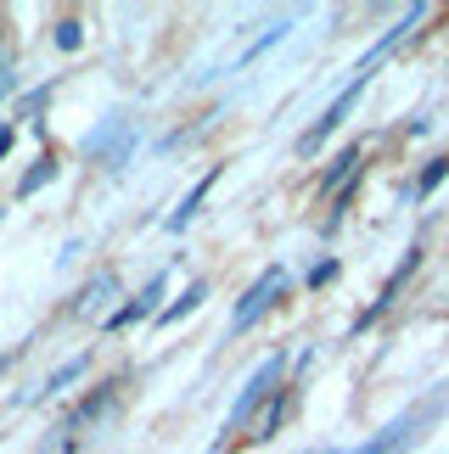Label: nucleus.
<instances>
[{
    "label": "nucleus",
    "mask_w": 449,
    "mask_h": 454,
    "mask_svg": "<svg viewBox=\"0 0 449 454\" xmlns=\"http://www.w3.org/2000/svg\"><path fill=\"white\" fill-rule=\"evenodd\" d=\"M332 275H337V264H315V270H309V286H326Z\"/></svg>",
    "instance_id": "obj_20"
},
{
    "label": "nucleus",
    "mask_w": 449,
    "mask_h": 454,
    "mask_svg": "<svg viewBox=\"0 0 449 454\" xmlns=\"http://www.w3.org/2000/svg\"><path fill=\"white\" fill-rule=\"evenodd\" d=\"M281 292H287V270H281V264H270V270H264V275H258V281L248 286V298L236 303V314H231V331H248V325L258 320V314H264L275 298H281Z\"/></svg>",
    "instance_id": "obj_3"
},
{
    "label": "nucleus",
    "mask_w": 449,
    "mask_h": 454,
    "mask_svg": "<svg viewBox=\"0 0 449 454\" xmlns=\"http://www.w3.org/2000/svg\"><path fill=\"white\" fill-rule=\"evenodd\" d=\"M359 168H366V163H359V152L349 146V152H337V163H332V168L320 174V185H326V191H337V185H349V180H354Z\"/></svg>",
    "instance_id": "obj_11"
},
{
    "label": "nucleus",
    "mask_w": 449,
    "mask_h": 454,
    "mask_svg": "<svg viewBox=\"0 0 449 454\" xmlns=\"http://www.w3.org/2000/svg\"><path fill=\"white\" fill-rule=\"evenodd\" d=\"M84 371H91V354H79V359H67V364H62V371H51V376H45V387H40V398H51V393H62V387H74V381H79Z\"/></svg>",
    "instance_id": "obj_10"
},
{
    "label": "nucleus",
    "mask_w": 449,
    "mask_h": 454,
    "mask_svg": "<svg viewBox=\"0 0 449 454\" xmlns=\"http://www.w3.org/2000/svg\"><path fill=\"white\" fill-rule=\"evenodd\" d=\"M281 371H287V354H270L264 364H258V371L248 376V387H241V398H236V410L224 415V432H236L241 421H248V415L264 404L270 393H281Z\"/></svg>",
    "instance_id": "obj_1"
},
{
    "label": "nucleus",
    "mask_w": 449,
    "mask_h": 454,
    "mask_svg": "<svg viewBox=\"0 0 449 454\" xmlns=\"http://www.w3.org/2000/svg\"><path fill=\"white\" fill-rule=\"evenodd\" d=\"M12 141H17V129H12V124H0V157L12 152Z\"/></svg>",
    "instance_id": "obj_21"
},
{
    "label": "nucleus",
    "mask_w": 449,
    "mask_h": 454,
    "mask_svg": "<svg viewBox=\"0 0 449 454\" xmlns=\"http://www.w3.org/2000/svg\"><path fill=\"white\" fill-rule=\"evenodd\" d=\"M202 298H209V281H192V286H185L169 309H158V325H180V320H185V314H192Z\"/></svg>",
    "instance_id": "obj_9"
},
{
    "label": "nucleus",
    "mask_w": 449,
    "mask_h": 454,
    "mask_svg": "<svg viewBox=\"0 0 449 454\" xmlns=\"http://www.w3.org/2000/svg\"><path fill=\"white\" fill-rule=\"evenodd\" d=\"M281 40H287V23H275L270 34H258V40L248 45V57H241V62H253V57H264V51H270V45H281Z\"/></svg>",
    "instance_id": "obj_18"
},
{
    "label": "nucleus",
    "mask_w": 449,
    "mask_h": 454,
    "mask_svg": "<svg viewBox=\"0 0 449 454\" xmlns=\"http://www.w3.org/2000/svg\"><path fill=\"white\" fill-rule=\"evenodd\" d=\"M444 398H449V387H438L433 398H427V404H416L410 415H399L393 427H382V432H376V438H371L366 449H354V454H399L410 438H416V427H421V421H433V415H438V404H444Z\"/></svg>",
    "instance_id": "obj_2"
},
{
    "label": "nucleus",
    "mask_w": 449,
    "mask_h": 454,
    "mask_svg": "<svg viewBox=\"0 0 449 454\" xmlns=\"http://www.w3.org/2000/svg\"><path fill=\"white\" fill-rule=\"evenodd\" d=\"M45 101H51V84H45V90H28V96H23V107H17V113H23V118H28V113H40V107H45Z\"/></svg>",
    "instance_id": "obj_19"
},
{
    "label": "nucleus",
    "mask_w": 449,
    "mask_h": 454,
    "mask_svg": "<svg viewBox=\"0 0 449 454\" xmlns=\"http://www.w3.org/2000/svg\"><path fill=\"white\" fill-rule=\"evenodd\" d=\"M287 398H292V393L281 387V398H275V404H270L264 415H258V432H253V438H270V432H275V421H281V410H287Z\"/></svg>",
    "instance_id": "obj_17"
},
{
    "label": "nucleus",
    "mask_w": 449,
    "mask_h": 454,
    "mask_svg": "<svg viewBox=\"0 0 449 454\" xmlns=\"http://www.w3.org/2000/svg\"><path fill=\"white\" fill-rule=\"evenodd\" d=\"M113 393H118V381H107V387H101L96 398H84V404H79V415H74V427H84V421H96V415H101V410L113 404Z\"/></svg>",
    "instance_id": "obj_14"
},
{
    "label": "nucleus",
    "mask_w": 449,
    "mask_h": 454,
    "mask_svg": "<svg viewBox=\"0 0 449 454\" xmlns=\"http://www.w3.org/2000/svg\"><path fill=\"white\" fill-rule=\"evenodd\" d=\"M0 214H6V207H0Z\"/></svg>",
    "instance_id": "obj_22"
},
{
    "label": "nucleus",
    "mask_w": 449,
    "mask_h": 454,
    "mask_svg": "<svg viewBox=\"0 0 449 454\" xmlns=\"http://www.w3.org/2000/svg\"><path fill=\"white\" fill-rule=\"evenodd\" d=\"M366 84H371V79H349V90H343V96L332 101V107H326V118H315V129H303V135H298V152H315V146L326 141V135H332V129L343 124V118H349V113L359 107V96H366Z\"/></svg>",
    "instance_id": "obj_5"
},
{
    "label": "nucleus",
    "mask_w": 449,
    "mask_h": 454,
    "mask_svg": "<svg viewBox=\"0 0 449 454\" xmlns=\"http://www.w3.org/2000/svg\"><path fill=\"white\" fill-rule=\"evenodd\" d=\"M214 180H219V168H214V174H202V180H197L192 191H185V202H180V207H175V214H169V219H163V224H169V231H175V236H180V231H185V224H192V219H197V207H202V197H209V191H214Z\"/></svg>",
    "instance_id": "obj_8"
},
{
    "label": "nucleus",
    "mask_w": 449,
    "mask_h": 454,
    "mask_svg": "<svg viewBox=\"0 0 449 454\" xmlns=\"http://www.w3.org/2000/svg\"><path fill=\"white\" fill-rule=\"evenodd\" d=\"M84 45V28L74 23V17H62V23H57V51H79Z\"/></svg>",
    "instance_id": "obj_16"
},
{
    "label": "nucleus",
    "mask_w": 449,
    "mask_h": 454,
    "mask_svg": "<svg viewBox=\"0 0 449 454\" xmlns=\"http://www.w3.org/2000/svg\"><path fill=\"white\" fill-rule=\"evenodd\" d=\"M51 180H57V157H40V163H34L28 174H23V180H17V197H34V191H40V185H51Z\"/></svg>",
    "instance_id": "obj_13"
},
{
    "label": "nucleus",
    "mask_w": 449,
    "mask_h": 454,
    "mask_svg": "<svg viewBox=\"0 0 449 454\" xmlns=\"http://www.w3.org/2000/svg\"><path fill=\"white\" fill-rule=\"evenodd\" d=\"M163 286H169L163 275H152L141 298H130V303L118 309V314H107V331H124V325H141V320H152V314H158V298H163Z\"/></svg>",
    "instance_id": "obj_6"
},
{
    "label": "nucleus",
    "mask_w": 449,
    "mask_h": 454,
    "mask_svg": "<svg viewBox=\"0 0 449 454\" xmlns=\"http://www.w3.org/2000/svg\"><path fill=\"white\" fill-rule=\"evenodd\" d=\"M444 174H449V157H433V163L421 168V185H416V197H433V191L444 185Z\"/></svg>",
    "instance_id": "obj_15"
},
{
    "label": "nucleus",
    "mask_w": 449,
    "mask_h": 454,
    "mask_svg": "<svg viewBox=\"0 0 449 454\" xmlns=\"http://www.w3.org/2000/svg\"><path fill=\"white\" fill-rule=\"evenodd\" d=\"M135 146V135L124 118H107L96 135H84V157H96V163H107V168H124V157Z\"/></svg>",
    "instance_id": "obj_4"
},
{
    "label": "nucleus",
    "mask_w": 449,
    "mask_h": 454,
    "mask_svg": "<svg viewBox=\"0 0 449 454\" xmlns=\"http://www.w3.org/2000/svg\"><path fill=\"white\" fill-rule=\"evenodd\" d=\"M416 264H421V247H410V253H405V264H399V270H393V275H388V286H382V298H376V303H371L366 314H359V325H354V331H366V325H376V320H382V314H388V303H393V298H399V286L410 281V270H416Z\"/></svg>",
    "instance_id": "obj_7"
},
{
    "label": "nucleus",
    "mask_w": 449,
    "mask_h": 454,
    "mask_svg": "<svg viewBox=\"0 0 449 454\" xmlns=\"http://www.w3.org/2000/svg\"><path fill=\"white\" fill-rule=\"evenodd\" d=\"M113 292H118V275H96V286H84V298H79L74 309H79V314H101V303H107Z\"/></svg>",
    "instance_id": "obj_12"
}]
</instances>
